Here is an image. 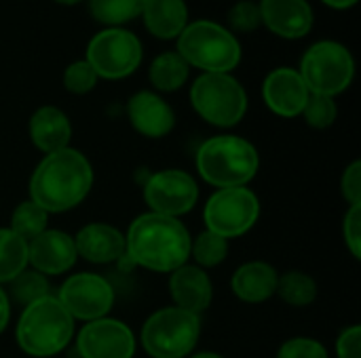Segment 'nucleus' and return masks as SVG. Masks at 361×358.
Here are the masks:
<instances>
[{
    "label": "nucleus",
    "mask_w": 361,
    "mask_h": 358,
    "mask_svg": "<svg viewBox=\"0 0 361 358\" xmlns=\"http://www.w3.org/2000/svg\"><path fill=\"white\" fill-rule=\"evenodd\" d=\"M93 188V167L74 148L47 154L32 173L30 200L47 213L78 207Z\"/></svg>",
    "instance_id": "1"
},
{
    "label": "nucleus",
    "mask_w": 361,
    "mask_h": 358,
    "mask_svg": "<svg viewBox=\"0 0 361 358\" xmlns=\"http://www.w3.org/2000/svg\"><path fill=\"white\" fill-rule=\"evenodd\" d=\"M190 243L192 238L180 219L150 211L131 222L125 236V257L152 272H173L190 257Z\"/></svg>",
    "instance_id": "2"
},
{
    "label": "nucleus",
    "mask_w": 361,
    "mask_h": 358,
    "mask_svg": "<svg viewBox=\"0 0 361 358\" xmlns=\"http://www.w3.org/2000/svg\"><path fill=\"white\" fill-rule=\"evenodd\" d=\"M260 154L258 150L239 135H216L201 143L197 152L199 175L216 186L224 188H245L258 173Z\"/></svg>",
    "instance_id": "3"
},
{
    "label": "nucleus",
    "mask_w": 361,
    "mask_h": 358,
    "mask_svg": "<svg viewBox=\"0 0 361 358\" xmlns=\"http://www.w3.org/2000/svg\"><path fill=\"white\" fill-rule=\"evenodd\" d=\"M74 335V319L66 312L61 302L47 295L23 308L17 323V346L34 358L59 354Z\"/></svg>",
    "instance_id": "4"
},
{
    "label": "nucleus",
    "mask_w": 361,
    "mask_h": 358,
    "mask_svg": "<svg viewBox=\"0 0 361 358\" xmlns=\"http://www.w3.org/2000/svg\"><path fill=\"white\" fill-rule=\"evenodd\" d=\"M176 53L203 74H231L241 61V44L233 32L207 19L192 21L182 30Z\"/></svg>",
    "instance_id": "5"
},
{
    "label": "nucleus",
    "mask_w": 361,
    "mask_h": 358,
    "mask_svg": "<svg viewBox=\"0 0 361 358\" xmlns=\"http://www.w3.org/2000/svg\"><path fill=\"white\" fill-rule=\"evenodd\" d=\"M201 335V319L176 306L157 310L142 327V346L152 358L188 357Z\"/></svg>",
    "instance_id": "6"
},
{
    "label": "nucleus",
    "mask_w": 361,
    "mask_h": 358,
    "mask_svg": "<svg viewBox=\"0 0 361 358\" xmlns=\"http://www.w3.org/2000/svg\"><path fill=\"white\" fill-rule=\"evenodd\" d=\"M195 112L214 127H235L247 112V93L231 74H201L190 87Z\"/></svg>",
    "instance_id": "7"
},
{
    "label": "nucleus",
    "mask_w": 361,
    "mask_h": 358,
    "mask_svg": "<svg viewBox=\"0 0 361 358\" xmlns=\"http://www.w3.org/2000/svg\"><path fill=\"white\" fill-rule=\"evenodd\" d=\"M298 74L302 76L309 93L341 95L349 89L355 76V63L349 49L336 40H319L307 49Z\"/></svg>",
    "instance_id": "8"
},
{
    "label": "nucleus",
    "mask_w": 361,
    "mask_h": 358,
    "mask_svg": "<svg viewBox=\"0 0 361 358\" xmlns=\"http://www.w3.org/2000/svg\"><path fill=\"white\" fill-rule=\"evenodd\" d=\"M142 57L144 49L133 32L123 27H106L89 40L85 61L95 70L97 78L121 80L140 68Z\"/></svg>",
    "instance_id": "9"
},
{
    "label": "nucleus",
    "mask_w": 361,
    "mask_h": 358,
    "mask_svg": "<svg viewBox=\"0 0 361 358\" xmlns=\"http://www.w3.org/2000/svg\"><path fill=\"white\" fill-rule=\"evenodd\" d=\"M260 217V200L247 188H224L209 196L203 209L205 230L222 236L237 238L247 234Z\"/></svg>",
    "instance_id": "10"
},
{
    "label": "nucleus",
    "mask_w": 361,
    "mask_h": 358,
    "mask_svg": "<svg viewBox=\"0 0 361 358\" xmlns=\"http://www.w3.org/2000/svg\"><path fill=\"white\" fill-rule=\"evenodd\" d=\"M57 300L74 321L91 323L108 317L114 306V289L104 276L80 272L61 285Z\"/></svg>",
    "instance_id": "11"
},
{
    "label": "nucleus",
    "mask_w": 361,
    "mask_h": 358,
    "mask_svg": "<svg viewBox=\"0 0 361 358\" xmlns=\"http://www.w3.org/2000/svg\"><path fill=\"white\" fill-rule=\"evenodd\" d=\"M144 200L152 213L178 219L195 209L199 200V186L186 171L165 169L150 175L144 186Z\"/></svg>",
    "instance_id": "12"
},
{
    "label": "nucleus",
    "mask_w": 361,
    "mask_h": 358,
    "mask_svg": "<svg viewBox=\"0 0 361 358\" xmlns=\"http://www.w3.org/2000/svg\"><path fill=\"white\" fill-rule=\"evenodd\" d=\"M76 352L80 358H133L135 335L123 321L104 317L78 331Z\"/></svg>",
    "instance_id": "13"
},
{
    "label": "nucleus",
    "mask_w": 361,
    "mask_h": 358,
    "mask_svg": "<svg viewBox=\"0 0 361 358\" xmlns=\"http://www.w3.org/2000/svg\"><path fill=\"white\" fill-rule=\"evenodd\" d=\"M309 89L294 68H277L273 70L262 84V97L269 110L283 118L300 116L305 103L309 99Z\"/></svg>",
    "instance_id": "14"
},
{
    "label": "nucleus",
    "mask_w": 361,
    "mask_h": 358,
    "mask_svg": "<svg viewBox=\"0 0 361 358\" xmlns=\"http://www.w3.org/2000/svg\"><path fill=\"white\" fill-rule=\"evenodd\" d=\"M78 260L74 238L61 230H44L27 243V264L44 276L68 272Z\"/></svg>",
    "instance_id": "15"
},
{
    "label": "nucleus",
    "mask_w": 361,
    "mask_h": 358,
    "mask_svg": "<svg viewBox=\"0 0 361 358\" xmlns=\"http://www.w3.org/2000/svg\"><path fill=\"white\" fill-rule=\"evenodd\" d=\"M127 116L131 127L150 139H161L176 127V114L171 106L152 91L135 93L127 103Z\"/></svg>",
    "instance_id": "16"
},
{
    "label": "nucleus",
    "mask_w": 361,
    "mask_h": 358,
    "mask_svg": "<svg viewBox=\"0 0 361 358\" xmlns=\"http://www.w3.org/2000/svg\"><path fill=\"white\" fill-rule=\"evenodd\" d=\"M262 23L281 38H302L313 27V8L307 0H260Z\"/></svg>",
    "instance_id": "17"
},
{
    "label": "nucleus",
    "mask_w": 361,
    "mask_h": 358,
    "mask_svg": "<svg viewBox=\"0 0 361 358\" xmlns=\"http://www.w3.org/2000/svg\"><path fill=\"white\" fill-rule=\"evenodd\" d=\"M169 295L176 308L201 317L212 306L214 300V287L209 274L199 266H190V264L180 266L169 276Z\"/></svg>",
    "instance_id": "18"
},
{
    "label": "nucleus",
    "mask_w": 361,
    "mask_h": 358,
    "mask_svg": "<svg viewBox=\"0 0 361 358\" xmlns=\"http://www.w3.org/2000/svg\"><path fill=\"white\" fill-rule=\"evenodd\" d=\"M76 253L91 264H112L125 257V236L108 224H89L74 236Z\"/></svg>",
    "instance_id": "19"
},
{
    "label": "nucleus",
    "mask_w": 361,
    "mask_h": 358,
    "mask_svg": "<svg viewBox=\"0 0 361 358\" xmlns=\"http://www.w3.org/2000/svg\"><path fill=\"white\" fill-rule=\"evenodd\" d=\"M30 137L40 152L53 154L70 148L68 143L72 137V124L59 108L42 106L30 118Z\"/></svg>",
    "instance_id": "20"
},
{
    "label": "nucleus",
    "mask_w": 361,
    "mask_h": 358,
    "mask_svg": "<svg viewBox=\"0 0 361 358\" xmlns=\"http://www.w3.org/2000/svg\"><path fill=\"white\" fill-rule=\"evenodd\" d=\"M277 270L267 262H247L233 274V293L247 304H262L277 291Z\"/></svg>",
    "instance_id": "21"
},
{
    "label": "nucleus",
    "mask_w": 361,
    "mask_h": 358,
    "mask_svg": "<svg viewBox=\"0 0 361 358\" xmlns=\"http://www.w3.org/2000/svg\"><path fill=\"white\" fill-rule=\"evenodd\" d=\"M148 32L161 40H171L188 25V8L184 0H146L142 8Z\"/></svg>",
    "instance_id": "22"
},
{
    "label": "nucleus",
    "mask_w": 361,
    "mask_h": 358,
    "mask_svg": "<svg viewBox=\"0 0 361 358\" xmlns=\"http://www.w3.org/2000/svg\"><path fill=\"white\" fill-rule=\"evenodd\" d=\"M188 72H190V65L176 51H167L154 57V61L150 63L148 76L157 91L171 93L184 87V82L188 80Z\"/></svg>",
    "instance_id": "23"
},
{
    "label": "nucleus",
    "mask_w": 361,
    "mask_h": 358,
    "mask_svg": "<svg viewBox=\"0 0 361 358\" xmlns=\"http://www.w3.org/2000/svg\"><path fill=\"white\" fill-rule=\"evenodd\" d=\"M27 268V243L8 228H0V285Z\"/></svg>",
    "instance_id": "24"
},
{
    "label": "nucleus",
    "mask_w": 361,
    "mask_h": 358,
    "mask_svg": "<svg viewBox=\"0 0 361 358\" xmlns=\"http://www.w3.org/2000/svg\"><path fill=\"white\" fill-rule=\"evenodd\" d=\"M47 224H49V213L44 209H40L36 203L23 200L15 207L13 215H11L8 230L15 232L25 243H30L47 230Z\"/></svg>",
    "instance_id": "25"
},
{
    "label": "nucleus",
    "mask_w": 361,
    "mask_h": 358,
    "mask_svg": "<svg viewBox=\"0 0 361 358\" xmlns=\"http://www.w3.org/2000/svg\"><path fill=\"white\" fill-rule=\"evenodd\" d=\"M275 293L286 304L302 308V306H309V304L315 302V298H317V283L309 274L294 270V272H286L283 276H279Z\"/></svg>",
    "instance_id": "26"
},
{
    "label": "nucleus",
    "mask_w": 361,
    "mask_h": 358,
    "mask_svg": "<svg viewBox=\"0 0 361 358\" xmlns=\"http://www.w3.org/2000/svg\"><path fill=\"white\" fill-rule=\"evenodd\" d=\"M6 285H8V289H6L8 300H13L15 304H21V306H30V304L51 295L47 276L36 270H27V268L23 272H19Z\"/></svg>",
    "instance_id": "27"
},
{
    "label": "nucleus",
    "mask_w": 361,
    "mask_h": 358,
    "mask_svg": "<svg viewBox=\"0 0 361 358\" xmlns=\"http://www.w3.org/2000/svg\"><path fill=\"white\" fill-rule=\"evenodd\" d=\"M146 0H89L91 15L104 25H123L142 15Z\"/></svg>",
    "instance_id": "28"
},
{
    "label": "nucleus",
    "mask_w": 361,
    "mask_h": 358,
    "mask_svg": "<svg viewBox=\"0 0 361 358\" xmlns=\"http://www.w3.org/2000/svg\"><path fill=\"white\" fill-rule=\"evenodd\" d=\"M190 255L199 264V268H216L228 255V241L205 230L190 243Z\"/></svg>",
    "instance_id": "29"
},
{
    "label": "nucleus",
    "mask_w": 361,
    "mask_h": 358,
    "mask_svg": "<svg viewBox=\"0 0 361 358\" xmlns=\"http://www.w3.org/2000/svg\"><path fill=\"white\" fill-rule=\"evenodd\" d=\"M302 116L307 120L309 127L313 129H330L338 116V108H336V101L334 97H328V95H315L311 93L307 103H305V110H302Z\"/></svg>",
    "instance_id": "30"
},
{
    "label": "nucleus",
    "mask_w": 361,
    "mask_h": 358,
    "mask_svg": "<svg viewBox=\"0 0 361 358\" xmlns=\"http://www.w3.org/2000/svg\"><path fill=\"white\" fill-rule=\"evenodd\" d=\"M97 80L99 78H97L95 70L85 59L70 63L63 72V87L74 95H85V93L93 91Z\"/></svg>",
    "instance_id": "31"
},
{
    "label": "nucleus",
    "mask_w": 361,
    "mask_h": 358,
    "mask_svg": "<svg viewBox=\"0 0 361 358\" xmlns=\"http://www.w3.org/2000/svg\"><path fill=\"white\" fill-rule=\"evenodd\" d=\"M228 23L233 30L237 32H254L256 27H260L262 17H260V8L256 2L252 0H241L237 2L231 13H228Z\"/></svg>",
    "instance_id": "32"
},
{
    "label": "nucleus",
    "mask_w": 361,
    "mask_h": 358,
    "mask_svg": "<svg viewBox=\"0 0 361 358\" xmlns=\"http://www.w3.org/2000/svg\"><path fill=\"white\" fill-rule=\"evenodd\" d=\"M277 358H328V350L317 340H311V338H292V340H288L279 348Z\"/></svg>",
    "instance_id": "33"
},
{
    "label": "nucleus",
    "mask_w": 361,
    "mask_h": 358,
    "mask_svg": "<svg viewBox=\"0 0 361 358\" xmlns=\"http://www.w3.org/2000/svg\"><path fill=\"white\" fill-rule=\"evenodd\" d=\"M343 234H345V243L351 251V255L355 260L361 257V205H353L347 215H345V224H343Z\"/></svg>",
    "instance_id": "34"
},
{
    "label": "nucleus",
    "mask_w": 361,
    "mask_h": 358,
    "mask_svg": "<svg viewBox=\"0 0 361 358\" xmlns=\"http://www.w3.org/2000/svg\"><path fill=\"white\" fill-rule=\"evenodd\" d=\"M341 190L343 196L349 200V205H361V162L355 160L353 165L347 167L343 179H341Z\"/></svg>",
    "instance_id": "35"
},
{
    "label": "nucleus",
    "mask_w": 361,
    "mask_h": 358,
    "mask_svg": "<svg viewBox=\"0 0 361 358\" xmlns=\"http://www.w3.org/2000/svg\"><path fill=\"white\" fill-rule=\"evenodd\" d=\"M338 358H361V327L353 325L345 329L336 342Z\"/></svg>",
    "instance_id": "36"
},
{
    "label": "nucleus",
    "mask_w": 361,
    "mask_h": 358,
    "mask_svg": "<svg viewBox=\"0 0 361 358\" xmlns=\"http://www.w3.org/2000/svg\"><path fill=\"white\" fill-rule=\"evenodd\" d=\"M8 321H11V300H8L6 291L0 287V333L6 329Z\"/></svg>",
    "instance_id": "37"
},
{
    "label": "nucleus",
    "mask_w": 361,
    "mask_h": 358,
    "mask_svg": "<svg viewBox=\"0 0 361 358\" xmlns=\"http://www.w3.org/2000/svg\"><path fill=\"white\" fill-rule=\"evenodd\" d=\"M322 2L336 11H345V8H351L353 4H357V0H322Z\"/></svg>",
    "instance_id": "38"
},
{
    "label": "nucleus",
    "mask_w": 361,
    "mask_h": 358,
    "mask_svg": "<svg viewBox=\"0 0 361 358\" xmlns=\"http://www.w3.org/2000/svg\"><path fill=\"white\" fill-rule=\"evenodd\" d=\"M192 358H224V357H220V354H216V352H199V354H195Z\"/></svg>",
    "instance_id": "39"
},
{
    "label": "nucleus",
    "mask_w": 361,
    "mask_h": 358,
    "mask_svg": "<svg viewBox=\"0 0 361 358\" xmlns=\"http://www.w3.org/2000/svg\"><path fill=\"white\" fill-rule=\"evenodd\" d=\"M55 2H59V4H76L80 0H55Z\"/></svg>",
    "instance_id": "40"
}]
</instances>
